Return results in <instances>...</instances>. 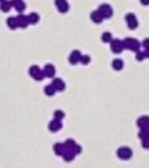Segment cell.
Wrapping results in <instances>:
<instances>
[{
	"mask_svg": "<svg viewBox=\"0 0 149 168\" xmlns=\"http://www.w3.org/2000/svg\"><path fill=\"white\" fill-rule=\"evenodd\" d=\"M124 42V48L125 49H128L130 51H138L140 50V47H141V43L136 39L134 38H127L126 40L122 41Z\"/></svg>",
	"mask_w": 149,
	"mask_h": 168,
	"instance_id": "1",
	"label": "cell"
},
{
	"mask_svg": "<svg viewBox=\"0 0 149 168\" xmlns=\"http://www.w3.org/2000/svg\"><path fill=\"white\" fill-rule=\"evenodd\" d=\"M98 12L100 13V15L103 17V19H109L113 15V10L109 6V4H103L98 7Z\"/></svg>",
	"mask_w": 149,
	"mask_h": 168,
	"instance_id": "2",
	"label": "cell"
},
{
	"mask_svg": "<svg viewBox=\"0 0 149 168\" xmlns=\"http://www.w3.org/2000/svg\"><path fill=\"white\" fill-rule=\"evenodd\" d=\"M29 75L35 79V81H42L44 78L43 70H41L37 66H31L29 68Z\"/></svg>",
	"mask_w": 149,
	"mask_h": 168,
	"instance_id": "3",
	"label": "cell"
},
{
	"mask_svg": "<svg viewBox=\"0 0 149 168\" xmlns=\"http://www.w3.org/2000/svg\"><path fill=\"white\" fill-rule=\"evenodd\" d=\"M125 19H126V22H127V26L129 27V29H135L138 27L139 22H138V19H136L134 13H127Z\"/></svg>",
	"mask_w": 149,
	"mask_h": 168,
	"instance_id": "4",
	"label": "cell"
},
{
	"mask_svg": "<svg viewBox=\"0 0 149 168\" xmlns=\"http://www.w3.org/2000/svg\"><path fill=\"white\" fill-rule=\"evenodd\" d=\"M117 155L118 158L122 159V160H128L132 155H133V152L129 147H120L118 151H117Z\"/></svg>",
	"mask_w": 149,
	"mask_h": 168,
	"instance_id": "5",
	"label": "cell"
},
{
	"mask_svg": "<svg viewBox=\"0 0 149 168\" xmlns=\"http://www.w3.org/2000/svg\"><path fill=\"white\" fill-rule=\"evenodd\" d=\"M109 43H111V50L114 54H120L122 50L125 49L124 48V42L121 40H112Z\"/></svg>",
	"mask_w": 149,
	"mask_h": 168,
	"instance_id": "6",
	"label": "cell"
},
{
	"mask_svg": "<svg viewBox=\"0 0 149 168\" xmlns=\"http://www.w3.org/2000/svg\"><path fill=\"white\" fill-rule=\"evenodd\" d=\"M55 5L60 13H67L69 11V4L67 0H55Z\"/></svg>",
	"mask_w": 149,
	"mask_h": 168,
	"instance_id": "7",
	"label": "cell"
},
{
	"mask_svg": "<svg viewBox=\"0 0 149 168\" xmlns=\"http://www.w3.org/2000/svg\"><path fill=\"white\" fill-rule=\"evenodd\" d=\"M43 74H44V77H54L55 76V74H56V69H55V67L52 66V64H46V67H44V69H43Z\"/></svg>",
	"mask_w": 149,
	"mask_h": 168,
	"instance_id": "8",
	"label": "cell"
},
{
	"mask_svg": "<svg viewBox=\"0 0 149 168\" xmlns=\"http://www.w3.org/2000/svg\"><path fill=\"white\" fill-rule=\"evenodd\" d=\"M16 21H18V27H21V28H26V27L29 25L28 17H27V15H23V14L18 15V17H16Z\"/></svg>",
	"mask_w": 149,
	"mask_h": 168,
	"instance_id": "9",
	"label": "cell"
},
{
	"mask_svg": "<svg viewBox=\"0 0 149 168\" xmlns=\"http://www.w3.org/2000/svg\"><path fill=\"white\" fill-rule=\"evenodd\" d=\"M80 56H82V54H80L79 50H73V51H71V54H70L69 62L71 64H77V63H79Z\"/></svg>",
	"mask_w": 149,
	"mask_h": 168,
	"instance_id": "10",
	"label": "cell"
},
{
	"mask_svg": "<svg viewBox=\"0 0 149 168\" xmlns=\"http://www.w3.org/2000/svg\"><path fill=\"white\" fill-rule=\"evenodd\" d=\"M51 85L55 88L56 91H63V90L65 89V83H64L63 79H61V78H54Z\"/></svg>",
	"mask_w": 149,
	"mask_h": 168,
	"instance_id": "11",
	"label": "cell"
},
{
	"mask_svg": "<svg viewBox=\"0 0 149 168\" xmlns=\"http://www.w3.org/2000/svg\"><path fill=\"white\" fill-rule=\"evenodd\" d=\"M61 129H62V121H61L60 119L54 118V120H51L49 123V130L51 132H57Z\"/></svg>",
	"mask_w": 149,
	"mask_h": 168,
	"instance_id": "12",
	"label": "cell"
},
{
	"mask_svg": "<svg viewBox=\"0 0 149 168\" xmlns=\"http://www.w3.org/2000/svg\"><path fill=\"white\" fill-rule=\"evenodd\" d=\"M136 125L140 129H149V117H147V116L140 117L136 121Z\"/></svg>",
	"mask_w": 149,
	"mask_h": 168,
	"instance_id": "13",
	"label": "cell"
},
{
	"mask_svg": "<svg viewBox=\"0 0 149 168\" xmlns=\"http://www.w3.org/2000/svg\"><path fill=\"white\" fill-rule=\"evenodd\" d=\"M90 18H91V20H92L93 22H96V23H100V22H103V20H104L98 11H93V12L91 13Z\"/></svg>",
	"mask_w": 149,
	"mask_h": 168,
	"instance_id": "14",
	"label": "cell"
},
{
	"mask_svg": "<svg viewBox=\"0 0 149 168\" xmlns=\"http://www.w3.org/2000/svg\"><path fill=\"white\" fill-rule=\"evenodd\" d=\"M65 145L64 144H55L54 145V152H55V154H57V155H62L63 153H64V151H65Z\"/></svg>",
	"mask_w": 149,
	"mask_h": 168,
	"instance_id": "15",
	"label": "cell"
},
{
	"mask_svg": "<svg viewBox=\"0 0 149 168\" xmlns=\"http://www.w3.org/2000/svg\"><path fill=\"white\" fill-rule=\"evenodd\" d=\"M112 68L114 70H117V71L122 70V68H124V62H122V60H120V59L114 60V61L112 62Z\"/></svg>",
	"mask_w": 149,
	"mask_h": 168,
	"instance_id": "16",
	"label": "cell"
},
{
	"mask_svg": "<svg viewBox=\"0 0 149 168\" xmlns=\"http://www.w3.org/2000/svg\"><path fill=\"white\" fill-rule=\"evenodd\" d=\"M7 26L10 27V29H16L18 28V21L15 17H10L7 19Z\"/></svg>",
	"mask_w": 149,
	"mask_h": 168,
	"instance_id": "17",
	"label": "cell"
},
{
	"mask_svg": "<svg viewBox=\"0 0 149 168\" xmlns=\"http://www.w3.org/2000/svg\"><path fill=\"white\" fill-rule=\"evenodd\" d=\"M10 7H12L10 1H8V0H2V1H0V10L2 11V12H8V11L10 10Z\"/></svg>",
	"mask_w": 149,
	"mask_h": 168,
	"instance_id": "18",
	"label": "cell"
},
{
	"mask_svg": "<svg viewBox=\"0 0 149 168\" xmlns=\"http://www.w3.org/2000/svg\"><path fill=\"white\" fill-rule=\"evenodd\" d=\"M27 17H28L29 23H31V25H35V23H37L40 21V15L37 13H30L29 15H27Z\"/></svg>",
	"mask_w": 149,
	"mask_h": 168,
	"instance_id": "19",
	"label": "cell"
},
{
	"mask_svg": "<svg viewBox=\"0 0 149 168\" xmlns=\"http://www.w3.org/2000/svg\"><path fill=\"white\" fill-rule=\"evenodd\" d=\"M112 40H113V36H112V34H111L109 32H105V33H103V35H101V41H103V42H105V43H109Z\"/></svg>",
	"mask_w": 149,
	"mask_h": 168,
	"instance_id": "20",
	"label": "cell"
},
{
	"mask_svg": "<svg viewBox=\"0 0 149 168\" xmlns=\"http://www.w3.org/2000/svg\"><path fill=\"white\" fill-rule=\"evenodd\" d=\"M55 92H56V90H55V88H54L51 84L47 85V87L44 88V93H46L47 96H54Z\"/></svg>",
	"mask_w": 149,
	"mask_h": 168,
	"instance_id": "21",
	"label": "cell"
},
{
	"mask_svg": "<svg viewBox=\"0 0 149 168\" xmlns=\"http://www.w3.org/2000/svg\"><path fill=\"white\" fill-rule=\"evenodd\" d=\"M139 138L141 140L145 138H149V129H140Z\"/></svg>",
	"mask_w": 149,
	"mask_h": 168,
	"instance_id": "22",
	"label": "cell"
},
{
	"mask_svg": "<svg viewBox=\"0 0 149 168\" xmlns=\"http://www.w3.org/2000/svg\"><path fill=\"white\" fill-rule=\"evenodd\" d=\"M90 61H91V57H90L89 55H82L80 56V60L79 62L82 64H84V66H86V64H89Z\"/></svg>",
	"mask_w": 149,
	"mask_h": 168,
	"instance_id": "23",
	"label": "cell"
},
{
	"mask_svg": "<svg viewBox=\"0 0 149 168\" xmlns=\"http://www.w3.org/2000/svg\"><path fill=\"white\" fill-rule=\"evenodd\" d=\"M54 118L62 120V119L64 118V112H63V111H61V110H56V111L54 112Z\"/></svg>",
	"mask_w": 149,
	"mask_h": 168,
	"instance_id": "24",
	"label": "cell"
},
{
	"mask_svg": "<svg viewBox=\"0 0 149 168\" xmlns=\"http://www.w3.org/2000/svg\"><path fill=\"white\" fill-rule=\"evenodd\" d=\"M64 145H65V147H68V148L71 149L75 145H76V142H75V140H72V139H68V140H65Z\"/></svg>",
	"mask_w": 149,
	"mask_h": 168,
	"instance_id": "25",
	"label": "cell"
},
{
	"mask_svg": "<svg viewBox=\"0 0 149 168\" xmlns=\"http://www.w3.org/2000/svg\"><path fill=\"white\" fill-rule=\"evenodd\" d=\"M135 59H136V61H143V60L146 59V57H145V53L138 50V51H136V56H135Z\"/></svg>",
	"mask_w": 149,
	"mask_h": 168,
	"instance_id": "26",
	"label": "cell"
},
{
	"mask_svg": "<svg viewBox=\"0 0 149 168\" xmlns=\"http://www.w3.org/2000/svg\"><path fill=\"white\" fill-rule=\"evenodd\" d=\"M14 8H15V10L18 11V12H19V13H22V12H23V11H25V8H26V4H25V2H23V1H22V2H21V4H19V5H18V6H16V7H14Z\"/></svg>",
	"mask_w": 149,
	"mask_h": 168,
	"instance_id": "27",
	"label": "cell"
},
{
	"mask_svg": "<svg viewBox=\"0 0 149 168\" xmlns=\"http://www.w3.org/2000/svg\"><path fill=\"white\" fill-rule=\"evenodd\" d=\"M71 151L75 153V155H77V154H79L80 152H82V147H80L79 145H77V144H76V145H75V146L71 148Z\"/></svg>",
	"mask_w": 149,
	"mask_h": 168,
	"instance_id": "28",
	"label": "cell"
},
{
	"mask_svg": "<svg viewBox=\"0 0 149 168\" xmlns=\"http://www.w3.org/2000/svg\"><path fill=\"white\" fill-rule=\"evenodd\" d=\"M142 146H143L145 148L149 149V138L142 139Z\"/></svg>",
	"mask_w": 149,
	"mask_h": 168,
	"instance_id": "29",
	"label": "cell"
},
{
	"mask_svg": "<svg viewBox=\"0 0 149 168\" xmlns=\"http://www.w3.org/2000/svg\"><path fill=\"white\" fill-rule=\"evenodd\" d=\"M23 0H10V4H12V7H16L19 4H21Z\"/></svg>",
	"mask_w": 149,
	"mask_h": 168,
	"instance_id": "30",
	"label": "cell"
},
{
	"mask_svg": "<svg viewBox=\"0 0 149 168\" xmlns=\"http://www.w3.org/2000/svg\"><path fill=\"white\" fill-rule=\"evenodd\" d=\"M142 46L145 47V49H149V38L148 39H145L142 42Z\"/></svg>",
	"mask_w": 149,
	"mask_h": 168,
	"instance_id": "31",
	"label": "cell"
},
{
	"mask_svg": "<svg viewBox=\"0 0 149 168\" xmlns=\"http://www.w3.org/2000/svg\"><path fill=\"white\" fill-rule=\"evenodd\" d=\"M140 2L142 5H145V6H148L149 5V0H140Z\"/></svg>",
	"mask_w": 149,
	"mask_h": 168,
	"instance_id": "32",
	"label": "cell"
},
{
	"mask_svg": "<svg viewBox=\"0 0 149 168\" xmlns=\"http://www.w3.org/2000/svg\"><path fill=\"white\" fill-rule=\"evenodd\" d=\"M143 53H145V57H146V59H149V49H146Z\"/></svg>",
	"mask_w": 149,
	"mask_h": 168,
	"instance_id": "33",
	"label": "cell"
},
{
	"mask_svg": "<svg viewBox=\"0 0 149 168\" xmlns=\"http://www.w3.org/2000/svg\"><path fill=\"white\" fill-rule=\"evenodd\" d=\"M0 1H2V0H0Z\"/></svg>",
	"mask_w": 149,
	"mask_h": 168,
	"instance_id": "34",
	"label": "cell"
}]
</instances>
